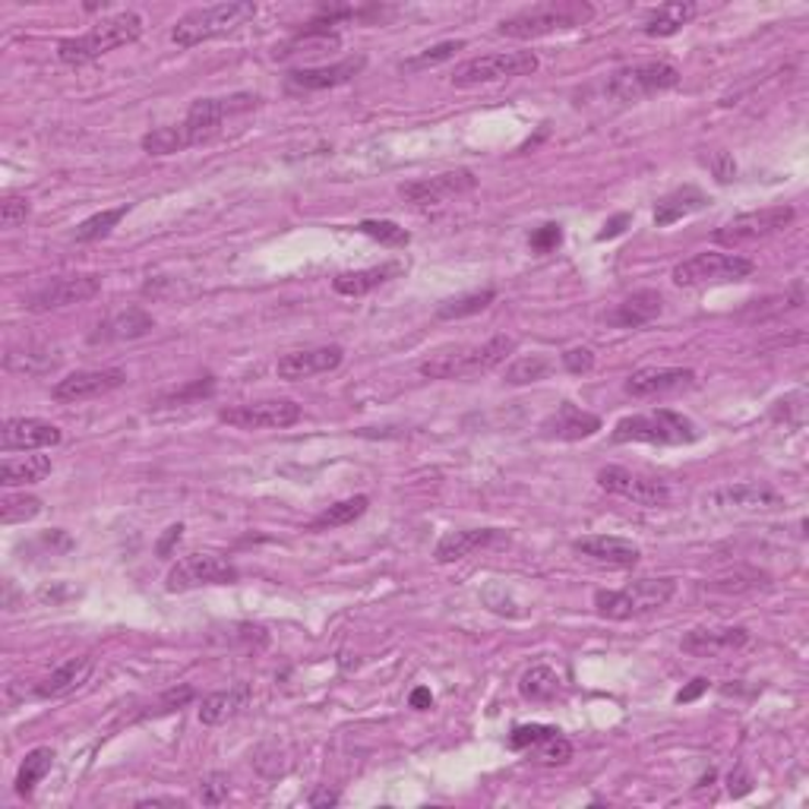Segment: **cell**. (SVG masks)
<instances>
[{"label":"cell","instance_id":"11a10c76","mask_svg":"<svg viewBox=\"0 0 809 809\" xmlns=\"http://www.w3.org/2000/svg\"><path fill=\"white\" fill-rule=\"evenodd\" d=\"M633 224V216L629 212H620L611 222H604V231H598V241H611V238H620L626 228Z\"/></svg>","mask_w":809,"mask_h":809},{"label":"cell","instance_id":"9c48e42d","mask_svg":"<svg viewBox=\"0 0 809 809\" xmlns=\"http://www.w3.org/2000/svg\"><path fill=\"white\" fill-rule=\"evenodd\" d=\"M256 108V95H228V99H196L194 105L187 108V117L181 124H174V134H177V146L181 152L190 149V146H203L209 142L219 130H222L224 117L241 112H251Z\"/></svg>","mask_w":809,"mask_h":809},{"label":"cell","instance_id":"7402d4cb","mask_svg":"<svg viewBox=\"0 0 809 809\" xmlns=\"http://www.w3.org/2000/svg\"><path fill=\"white\" fill-rule=\"evenodd\" d=\"M747 643H750L747 626H696L683 636L680 648L696 658H718V655L740 651Z\"/></svg>","mask_w":809,"mask_h":809},{"label":"cell","instance_id":"f546056e","mask_svg":"<svg viewBox=\"0 0 809 809\" xmlns=\"http://www.w3.org/2000/svg\"><path fill=\"white\" fill-rule=\"evenodd\" d=\"M405 266L402 263H383V266H370V269H355V273H342L333 279V291L342 298H361L370 294L373 288L386 285L395 276H402Z\"/></svg>","mask_w":809,"mask_h":809},{"label":"cell","instance_id":"5bb4252c","mask_svg":"<svg viewBox=\"0 0 809 809\" xmlns=\"http://www.w3.org/2000/svg\"><path fill=\"white\" fill-rule=\"evenodd\" d=\"M790 222H794V209L790 206H765V209L743 212V216L721 224L715 231V241L725 244V247H743V244H755L762 238L778 234Z\"/></svg>","mask_w":809,"mask_h":809},{"label":"cell","instance_id":"e0dca14e","mask_svg":"<svg viewBox=\"0 0 809 809\" xmlns=\"http://www.w3.org/2000/svg\"><path fill=\"white\" fill-rule=\"evenodd\" d=\"M477 187L475 171L469 167H459V171H443V174H434V177H424V181H412V184H402L398 196L412 206H440L447 199H455L462 194H472Z\"/></svg>","mask_w":809,"mask_h":809},{"label":"cell","instance_id":"681fc988","mask_svg":"<svg viewBox=\"0 0 809 809\" xmlns=\"http://www.w3.org/2000/svg\"><path fill=\"white\" fill-rule=\"evenodd\" d=\"M28 212H32V203H28L26 196L7 194L0 199V222H3V228L23 224L28 219Z\"/></svg>","mask_w":809,"mask_h":809},{"label":"cell","instance_id":"30bf717a","mask_svg":"<svg viewBox=\"0 0 809 809\" xmlns=\"http://www.w3.org/2000/svg\"><path fill=\"white\" fill-rule=\"evenodd\" d=\"M755 273L753 259L733 256V253H696L673 266L670 279L680 288H702V285H730V281L750 279Z\"/></svg>","mask_w":809,"mask_h":809},{"label":"cell","instance_id":"f6af8a7d","mask_svg":"<svg viewBox=\"0 0 809 809\" xmlns=\"http://www.w3.org/2000/svg\"><path fill=\"white\" fill-rule=\"evenodd\" d=\"M559 733V727L554 725H519L512 727V733H509V750H516V753H525V750H534L538 743H544L547 737H554Z\"/></svg>","mask_w":809,"mask_h":809},{"label":"cell","instance_id":"7dc6e473","mask_svg":"<svg viewBox=\"0 0 809 809\" xmlns=\"http://www.w3.org/2000/svg\"><path fill=\"white\" fill-rule=\"evenodd\" d=\"M534 755H538L541 765H566L573 759V743L563 733H554V737H547L544 743L534 747Z\"/></svg>","mask_w":809,"mask_h":809},{"label":"cell","instance_id":"603a6c76","mask_svg":"<svg viewBox=\"0 0 809 809\" xmlns=\"http://www.w3.org/2000/svg\"><path fill=\"white\" fill-rule=\"evenodd\" d=\"M345 361V351L338 345H320V348H304V351H291L276 363V373L288 383H298V380H310V377H320V373H330L338 363Z\"/></svg>","mask_w":809,"mask_h":809},{"label":"cell","instance_id":"60d3db41","mask_svg":"<svg viewBox=\"0 0 809 809\" xmlns=\"http://www.w3.org/2000/svg\"><path fill=\"white\" fill-rule=\"evenodd\" d=\"M42 516V500L32 494H10L0 500V522L3 525H20Z\"/></svg>","mask_w":809,"mask_h":809},{"label":"cell","instance_id":"7a4b0ae2","mask_svg":"<svg viewBox=\"0 0 809 809\" xmlns=\"http://www.w3.org/2000/svg\"><path fill=\"white\" fill-rule=\"evenodd\" d=\"M591 20H594V7L588 0H544V3H534V7L506 16L497 32L506 38L529 42V38H544L554 32H573Z\"/></svg>","mask_w":809,"mask_h":809},{"label":"cell","instance_id":"9a60e30c","mask_svg":"<svg viewBox=\"0 0 809 809\" xmlns=\"http://www.w3.org/2000/svg\"><path fill=\"white\" fill-rule=\"evenodd\" d=\"M102 291V276H60V279L45 281L35 291L23 298V308L32 313H48V310L83 304Z\"/></svg>","mask_w":809,"mask_h":809},{"label":"cell","instance_id":"db71d44e","mask_svg":"<svg viewBox=\"0 0 809 809\" xmlns=\"http://www.w3.org/2000/svg\"><path fill=\"white\" fill-rule=\"evenodd\" d=\"M708 165H712L715 177H718L721 184H730V181H733V174H737V165H733V159H730L727 152H718Z\"/></svg>","mask_w":809,"mask_h":809},{"label":"cell","instance_id":"ee69618b","mask_svg":"<svg viewBox=\"0 0 809 809\" xmlns=\"http://www.w3.org/2000/svg\"><path fill=\"white\" fill-rule=\"evenodd\" d=\"M462 48H465V42H440V45H434V48H424L420 55L402 60L398 67H402V70H408V73H415V70H427V67L447 63L449 57H455V51H462Z\"/></svg>","mask_w":809,"mask_h":809},{"label":"cell","instance_id":"277c9868","mask_svg":"<svg viewBox=\"0 0 809 809\" xmlns=\"http://www.w3.org/2000/svg\"><path fill=\"white\" fill-rule=\"evenodd\" d=\"M253 16H256V3L253 0H231V3L196 7L190 13H184L177 20V26L171 28V42L177 48H196V45H206L212 38L231 35L234 28L247 26Z\"/></svg>","mask_w":809,"mask_h":809},{"label":"cell","instance_id":"9f6ffc18","mask_svg":"<svg viewBox=\"0 0 809 809\" xmlns=\"http://www.w3.org/2000/svg\"><path fill=\"white\" fill-rule=\"evenodd\" d=\"M181 534H184V525L177 522V525H167L165 534H162V541L155 544V554L159 557H171V551H174V544L181 541Z\"/></svg>","mask_w":809,"mask_h":809},{"label":"cell","instance_id":"44dd1931","mask_svg":"<svg viewBox=\"0 0 809 809\" xmlns=\"http://www.w3.org/2000/svg\"><path fill=\"white\" fill-rule=\"evenodd\" d=\"M693 383H696V373L690 367H643L629 373L626 392L633 398H658V395L690 390Z\"/></svg>","mask_w":809,"mask_h":809},{"label":"cell","instance_id":"484cf974","mask_svg":"<svg viewBox=\"0 0 809 809\" xmlns=\"http://www.w3.org/2000/svg\"><path fill=\"white\" fill-rule=\"evenodd\" d=\"M155 330V320L152 313H146L142 308H127L112 313L105 323H99V330L89 335L92 345L99 342H134V338H142Z\"/></svg>","mask_w":809,"mask_h":809},{"label":"cell","instance_id":"83f0119b","mask_svg":"<svg viewBox=\"0 0 809 809\" xmlns=\"http://www.w3.org/2000/svg\"><path fill=\"white\" fill-rule=\"evenodd\" d=\"M502 534L497 529H469V531H449L437 541L434 557L437 563H455V559L472 557L475 551L490 547L494 541H500Z\"/></svg>","mask_w":809,"mask_h":809},{"label":"cell","instance_id":"d6a6232c","mask_svg":"<svg viewBox=\"0 0 809 809\" xmlns=\"http://www.w3.org/2000/svg\"><path fill=\"white\" fill-rule=\"evenodd\" d=\"M705 203H708V196L702 194L698 187H693V184L677 187V190H670L668 196L658 199V206H655V224L658 228H670V224H677L680 219H686V216H696L698 209H705Z\"/></svg>","mask_w":809,"mask_h":809},{"label":"cell","instance_id":"f5cc1de1","mask_svg":"<svg viewBox=\"0 0 809 809\" xmlns=\"http://www.w3.org/2000/svg\"><path fill=\"white\" fill-rule=\"evenodd\" d=\"M727 790H730V797H747V794L753 790V778L747 775V768L730 772V778H727Z\"/></svg>","mask_w":809,"mask_h":809},{"label":"cell","instance_id":"d6986e66","mask_svg":"<svg viewBox=\"0 0 809 809\" xmlns=\"http://www.w3.org/2000/svg\"><path fill=\"white\" fill-rule=\"evenodd\" d=\"M363 67H367L363 55L335 60L330 67H304V70L288 73V85L298 92H326V89H338V85L351 83L355 77H361Z\"/></svg>","mask_w":809,"mask_h":809},{"label":"cell","instance_id":"5b68a950","mask_svg":"<svg viewBox=\"0 0 809 809\" xmlns=\"http://www.w3.org/2000/svg\"><path fill=\"white\" fill-rule=\"evenodd\" d=\"M673 594H677V579H668V576L636 579L626 588L594 591V611L608 620H636V616L655 614V611L668 608Z\"/></svg>","mask_w":809,"mask_h":809},{"label":"cell","instance_id":"ac0fdd59","mask_svg":"<svg viewBox=\"0 0 809 809\" xmlns=\"http://www.w3.org/2000/svg\"><path fill=\"white\" fill-rule=\"evenodd\" d=\"M127 383V373L120 367H108V370H77L63 380H57L55 395L57 402H85L95 395H108V392L120 390Z\"/></svg>","mask_w":809,"mask_h":809},{"label":"cell","instance_id":"816d5d0a","mask_svg":"<svg viewBox=\"0 0 809 809\" xmlns=\"http://www.w3.org/2000/svg\"><path fill=\"white\" fill-rule=\"evenodd\" d=\"M563 370H566V373H576V377L591 373V370H594V351H591V348H582V345L563 351Z\"/></svg>","mask_w":809,"mask_h":809},{"label":"cell","instance_id":"cb8c5ba5","mask_svg":"<svg viewBox=\"0 0 809 809\" xmlns=\"http://www.w3.org/2000/svg\"><path fill=\"white\" fill-rule=\"evenodd\" d=\"M573 551L582 554V557L594 559V563H604V566H614V569H633L643 551L626 541V538H616V534H588V538H576L573 541Z\"/></svg>","mask_w":809,"mask_h":809},{"label":"cell","instance_id":"3957f363","mask_svg":"<svg viewBox=\"0 0 809 809\" xmlns=\"http://www.w3.org/2000/svg\"><path fill=\"white\" fill-rule=\"evenodd\" d=\"M142 32H146V23H142L140 13L124 10V13H114L108 20L95 23L89 32L77 35V38H63L57 45V57L67 67H85V63L99 60V57L108 55L114 48L140 42Z\"/></svg>","mask_w":809,"mask_h":809},{"label":"cell","instance_id":"ffe728a7","mask_svg":"<svg viewBox=\"0 0 809 809\" xmlns=\"http://www.w3.org/2000/svg\"><path fill=\"white\" fill-rule=\"evenodd\" d=\"M63 440L60 427L51 420L42 418H10L3 420V430H0V447L3 452H35V449H51Z\"/></svg>","mask_w":809,"mask_h":809},{"label":"cell","instance_id":"f1b7e54d","mask_svg":"<svg viewBox=\"0 0 809 809\" xmlns=\"http://www.w3.org/2000/svg\"><path fill=\"white\" fill-rule=\"evenodd\" d=\"M92 668H95L92 658H70V661H63L60 668L51 670V673L35 686V696L38 698L70 696L73 690H80L85 680H89Z\"/></svg>","mask_w":809,"mask_h":809},{"label":"cell","instance_id":"f907efd6","mask_svg":"<svg viewBox=\"0 0 809 809\" xmlns=\"http://www.w3.org/2000/svg\"><path fill=\"white\" fill-rule=\"evenodd\" d=\"M529 244H531V251H534V253L557 251L559 244H563V228H559L557 222L541 224L538 231H531Z\"/></svg>","mask_w":809,"mask_h":809},{"label":"cell","instance_id":"f35d334b","mask_svg":"<svg viewBox=\"0 0 809 809\" xmlns=\"http://www.w3.org/2000/svg\"><path fill=\"white\" fill-rule=\"evenodd\" d=\"M497 291L494 288H484V291H472V294H462V298H452V301H443L437 308V316L440 320H462V316H475L481 310H487L494 304Z\"/></svg>","mask_w":809,"mask_h":809},{"label":"cell","instance_id":"ba28073f","mask_svg":"<svg viewBox=\"0 0 809 809\" xmlns=\"http://www.w3.org/2000/svg\"><path fill=\"white\" fill-rule=\"evenodd\" d=\"M782 490H775L772 484L765 481H740V484H725V487H715L702 497V509L708 516H768V512H778L784 509Z\"/></svg>","mask_w":809,"mask_h":809},{"label":"cell","instance_id":"6da1fadb","mask_svg":"<svg viewBox=\"0 0 809 809\" xmlns=\"http://www.w3.org/2000/svg\"><path fill=\"white\" fill-rule=\"evenodd\" d=\"M512 351H516L512 335H494L484 345H455V348L434 351L427 361H420L418 370L427 380H465V377H477V373H490Z\"/></svg>","mask_w":809,"mask_h":809},{"label":"cell","instance_id":"e575fe53","mask_svg":"<svg viewBox=\"0 0 809 809\" xmlns=\"http://www.w3.org/2000/svg\"><path fill=\"white\" fill-rule=\"evenodd\" d=\"M51 765H55V750L51 747H35V750H28L26 759H23V765H20V772H16V794L20 797H32L35 794V787L45 782V775L51 772Z\"/></svg>","mask_w":809,"mask_h":809},{"label":"cell","instance_id":"680465c9","mask_svg":"<svg viewBox=\"0 0 809 809\" xmlns=\"http://www.w3.org/2000/svg\"><path fill=\"white\" fill-rule=\"evenodd\" d=\"M308 804L310 807H335V804H338V794L330 790V787H320V790H313V794H310Z\"/></svg>","mask_w":809,"mask_h":809},{"label":"cell","instance_id":"d590c367","mask_svg":"<svg viewBox=\"0 0 809 809\" xmlns=\"http://www.w3.org/2000/svg\"><path fill=\"white\" fill-rule=\"evenodd\" d=\"M563 683H559V673L547 664H534L522 673L519 680V693L529 702H551V698L559 696Z\"/></svg>","mask_w":809,"mask_h":809},{"label":"cell","instance_id":"4fadbf2b","mask_svg":"<svg viewBox=\"0 0 809 809\" xmlns=\"http://www.w3.org/2000/svg\"><path fill=\"white\" fill-rule=\"evenodd\" d=\"M301 405L291 398H266V402H244L228 405L219 412V420L238 430H281L301 420Z\"/></svg>","mask_w":809,"mask_h":809},{"label":"cell","instance_id":"4316f807","mask_svg":"<svg viewBox=\"0 0 809 809\" xmlns=\"http://www.w3.org/2000/svg\"><path fill=\"white\" fill-rule=\"evenodd\" d=\"M251 698H253L251 683H234V686H228L222 693H209V696L203 698V705H199V721L206 727L224 725V721H231L234 715H241V712L247 708Z\"/></svg>","mask_w":809,"mask_h":809},{"label":"cell","instance_id":"b9f144b4","mask_svg":"<svg viewBox=\"0 0 809 809\" xmlns=\"http://www.w3.org/2000/svg\"><path fill=\"white\" fill-rule=\"evenodd\" d=\"M212 392H216V380H212V377H203V380H194V383H187V386H181V390L165 392L162 398L152 402V408H181V405H194L199 398H209Z\"/></svg>","mask_w":809,"mask_h":809},{"label":"cell","instance_id":"94428289","mask_svg":"<svg viewBox=\"0 0 809 809\" xmlns=\"http://www.w3.org/2000/svg\"><path fill=\"white\" fill-rule=\"evenodd\" d=\"M137 807H181V800H162V797H149V800H137Z\"/></svg>","mask_w":809,"mask_h":809},{"label":"cell","instance_id":"7bdbcfd3","mask_svg":"<svg viewBox=\"0 0 809 809\" xmlns=\"http://www.w3.org/2000/svg\"><path fill=\"white\" fill-rule=\"evenodd\" d=\"M358 231L367 234V238H373V241H380L383 247H408V241H412V234L402 224L390 222V219H363L358 224Z\"/></svg>","mask_w":809,"mask_h":809},{"label":"cell","instance_id":"6f0895ef","mask_svg":"<svg viewBox=\"0 0 809 809\" xmlns=\"http://www.w3.org/2000/svg\"><path fill=\"white\" fill-rule=\"evenodd\" d=\"M705 690H708V680H705V677H696L686 690H680V693H677V702H680V705H683V702H693V698L702 696Z\"/></svg>","mask_w":809,"mask_h":809},{"label":"cell","instance_id":"c3c4849f","mask_svg":"<svg viewBox=\"0 0 809 809\" xmlns=\"http://www.w3.org/2000/svg\"><path fill=\"white\" fill-rule=\"evenodd\" d=\"M228 794H231V782H228L224 772H212V775H206L199 782V800L206 807H222L224 800H228Z\"/></svg>","mask_w":809,"mask_h":809},{"label":"cell","instance_id":"8992f818","mask_svg":"<svg viewBox=\"0 0 809 809\" xmlns=\"http://www.w3.org/2000/svg\"><path fill=\"white\" fill-rule=\"evenodd\" d=\"M696 420H690L680 412H670V408H658V412H648V415H629V418L616 420L614 427V443L683 447V443H696Z\"/></svg>","mask_w":809,"mask_h":809},{"label":"cell","instance_id":"52a82bcc","mask_svg":"<svg viewBox=\"0 0 809 809\" xmlns=\"http://www.w3.org/2000/svg\"><path fill=\"white\" fill-rule=\"evenodd\" d=\"M680 85V70L668 60H643L626 63L604 80V95L620 105H636L651 95H661Z\"/></svg>","mask_w":809,"mask_h":809},{"label":"cell","instance_id":"d4e9b609","mask_svg":"<svg viewBox=\"0 0 809 809\" xmlns=\"http://www.w3.org/2000/svg\"><path fill=\"white\" fill-rule=\"evenodd\" d=\"M544 437L551 440H566V443H576V440H588L601 430V418L591 415L586 408L573 405V402H563L551 418L541 424Z\"/></svg>","mask_w":809,"mask_h":809},{"label":"cell","instance_id":"2e32d148","mask_svg":"<svg viewBox=\"0 0 809 809\" xmlns=\"http://www.w3.org/2000/svg\"><path fill=\"white\" fill-rule=\"evenodd\" d=\"M598 487L623 497V500H633L636 506H664L670 500L668 481L661 477L639 475V472H629L623 465H608L598 472Z\"/></svg>","mask_w":809,"mask_h":809},{"label":"cell","instance_id":"4dcf8cb0","mask_svg":"<svg viewBox=\"0 0 809 809\" xmlns=\"http://www.w3.org/2000/svg\"><path fill=\"white\" fill-rule=\"evenodd\" d=\"M664 310V298L651 288H643L636 294H629L626 301H620L616 310L608 316L614 326H623V330H639L645 323H651L655 316H661Z\"/></svg>","mask_w":809,"mask_h":809},{"label":"cell","instance_id":"7c38bea8","mask_svg":"<svg viewBox=\"0 0 809 809\" xmlns=\"http://www.w3.org/2000/svg\"><path fill=\"white\" fill-rule=\"evenodd\" d=\"M238 566L219 554H187L171 566L165 588L171 594H181L199 586H231L238 582Z\"/></svg>","mask_w":809,"mask_h":809},{"label":"cell","instance_id":"bcb514c9","mask_svg":"<svg viewBox=\"0 0 809 809\" xmlns=\"http://www.w3.org/2000/svg\"><path fill=\"white\" fill-rule=\"evenodd\" d=\"M194 698H196L194 686H187V683H181V686H171L167 693H162V696H159L155 708L142 712V718H162V715H171V712H181V708H184V705H190Z\"/></svg>","mask_w":809,"mask_h":809},{"label":"cell","instance_id":"836d02e7","mask_svg":"<svg viewBox=\"0 0 809 809\" xmlns=\"http://www.w3.org/2000/svg\"><path fill=\"white\" fill-rule=\"evenodd\" d=\"M51 475V459L48 455H23V459H3L0 465V484L3 487H26L38 484Z\"/></svg>","mask_w":809,"mask_h":809},{"label":"cell","instance_id":"74e56055","mask_svg":"<svg viewBox=\"0 0 809 809\" xmlns=\"http://www.w3.org/2000/svg\"><path fill=\"white\" fill-rule=\"evenodd\" d=\"M367 506L370 500L367 497H351V500H342V502H333L330 509H323L313 522L308 525V531H330V529H345V525H351V522H358L363 512H367Z\"/></svg>","mask_w":809,"mask_h":809},{"label":"cell","instance_id":"ab89813d","mask_svg":"<svg viewBox=\"0 0 809 809\" xmlns=\"http://www.w3.org/2000/svg\"><path fill=\"white\" fill-rule=\"evenodd\" d=\"M551 370H554V361L547 355H529V358H519L506 367V383L509 386H529V383L544 380Z\"/></svg>","mask_w":809,"mask_h":809},{"label":"cell","instance_id":"91938a15","mask_svg":"<svg viewBox=\"0 0 809 809\" xmlns=\"http://www.w3.org/2000/svg\"><path fill=\"white\" fill-rule=\"evenodd\" d=\"M430 705H434V696H430V690L418 686V690L412 693V708H418V712H427Z\"/></svg>","mask_w":809,"mask_h":809},{"label":"cell","instance_id":"8d00e7d4","mask_svg":"<svg viewBox=\"0 0 809 809\" xmlns=\"http://www.w3.org/2000/svg\"><path fill=\"white\" fill-rule=\"evenodd\" d=\"M127 212H130V203H120V206H114V209H102V212L89 216L85 222L77 224L73 241H77V244H92V241L108 238L114 228L120 224V219H127Z\"/></svg>","mask_w":809,"mask_h":809},{"label":"cell","instance_id":"1f68e13d","mask_svg":"<svg viewBox=\"0 0 809 809\" xmlns=\"http://www.w3.org/2000/svg\"><path fill=\"white\" fill-rule=\"evenodd\" d=\"M698 7L693 0H670V3H661L655 7L648 16H645L643 32L651 35V38H670L677 35L683 26H690V20L696 16Z\"/></svg>","mask_w":809,"mask_h":809},{"label":"cell","instance_id":"8fae6325","mask_svg":"<svg viewBox=\"0 0 809 809\" xmlns=\"http://www.w3.org/2000/svg\"><path fill=\"white\" fill-rule=\"evenodd\" d=\"M541 67L534 51H509V55H484L472 57L459 63L449 77L455 89H472V85L500 83V80H516V77H531Z\"/></svg>","mask_w":809,"mask_h":809}]
</instances>
